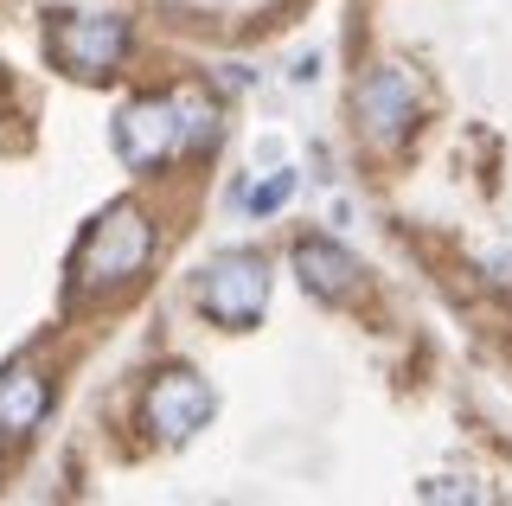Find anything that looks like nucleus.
I'll use <instances>...</instances> for the list:
<instances>
[{"instance_id": "f257e3e1", "label": "nucleus", "mask_w": 512, "mask_h": 506, "mask_svg": "<svg viewBox=\"0 0 512 506\" xmlns=\"http://www.w3.org/2000/svg\"><path fill=\"white\" fill-rule=\"evenodd\" d=\"M154 244H160V231L135 199L103 205V212L84 225V237H77V250H71V302L135 289L141 270L154 263Z\"/></svg>"}, {"instance_id": "f03ea898", "label": "nucleus", "mask_w": 512, "mask_h": 506, "mask_svg": "<svg viewBox=\"0 0 512 506\" xmlns=\"http://www.w3.org/2000/svg\"><path fill=\"white\" fill-rule=\"evenodd\" d=\"M269 308V263L263 250H218L199 270V314L218 321L224 334L256 327V314Z\"/></svg>"}, {"instance_id": "7ed1b4c3", "label": "nucleus", "mask_w": 512, "mask_h": 506, "mask_svg": "<svg viewBox=\"0 0 512 506\" xmlns=\"http://www.w3.org/2000/svg\"><path fill=\"white\" fill-rule=\"evenodd\" d=\"M45 39L71 77H109L128 58V20L116 13H52Z\"/></svg>"}, {"instance_id": "20e7f679", "label": "nucleus", "mask_w": 512, "mask_h": 506, "mask_svg": "<svg viewBox=\"0 0 512 506\" xmlns=\"http://www.w3.org/2000/svg\"><path fill=\"white\" fill-rule=\"evenodd\" d=\"M141 417H148L154 442L180 449V442H192L205 423H212V385H205L199 372H186V366H167V372H154L148 398H141Z\"/></svg>"}, {"instance_id": "39448f33", "label": "nucleus", "mask_w": 512, "mask_h": 506, "mask_svg": "<svg viewBox=\"0 0 512 506\" xmlns=\"http://www.w3.org/2000/svg\"><path fill=\"white\" fill-rule=\"evenodd\" d=\"M109 141H116L128 173H160L180 154V109H173V97H135L116 109Z\"/></svg>"}, {"instance_id": "423d86ee", "label": "nucleus", "mask_w": 512, "mask_h": 506, "mask_svg": "<svg viewBox=\"0 0 512 506\" xmlns=\"http://www.w3.org/2000/svg\"><path fill=\"white\" fill-rule=\"evenodd\" d=\"M416 77L404 65H378V71H365V84H359V122H365V135L378 141V148H397L410 129H416Z\"/></svg>"}, {"instance_id": "0eeeda50", "label": "nucleus", "mask_w": 512, "mask_h": 506, "mask_svg": "<svg viewBox=\"0 0 512 506\" xmlns=\"http://www.w3.org/2000/svg\"><path fill=\"white\" fill-rule=\"evenodd\" d=\"M295 276L314 302H346V295H359V257H352L346 244H333V237H301Z\"/></svg>"}, {"instance_id": "6e6552de", "label": "nucleus", "mask_w": 512, "mask_h": 506, "mask_svg": "<svg viewBox=\"0 0 512 506\" xmlns=\"http://www.w3.org/2000/svg\"><path fill=\"white\" fill-rule=\"evenodd\" d=\"M45 410H52V385L39 378L32 353L7 359V366H0V430H7V436H32L45 423Z\"/></svg>"}, {"instance_id": "1a4fd4ad", "label": "nucleus", "mask_w": 512, "mask_h": 506, "mask_svg": "<svg viewBox=\"0 0 512 506\" xmlns=\"http://www.w3.org/2000/svg\"><path fill=\"white\" fill-rule=\"evenodd\" d=\"M173 109H180V148L218 141V103H205V90H173Z\"/></svg>"}, {"instance_id": "9d476101", "label": "nucleus", "mask_w": 512, "mask_h": 506, "mask_svg": "<svg viewBox=\"0 0 512 506\" xmlns=\"http://www.w3.org/2000/svg\"><path fill=\"white\" fill-rule=\"evenodd\" d=\"M423 506H487V487L455 481V474H436V481H423Z\"/></svg>"}, {"instance_id": "9b49d317", "label": "nucleus", "mask_w": 512, "mask_h": 506, "mask_svg": "<svg viewBox=\"0 0 512 506\" xmlns=\"http://www.w3.org/2000/svg\"><path fill=\"white\" fill-rule=\"evenodd\" d=\"M288 193H295V173H269L263 186H250V193H244V205H250V212H276Z\"/></svg>"}]
</instances>
